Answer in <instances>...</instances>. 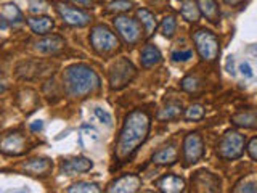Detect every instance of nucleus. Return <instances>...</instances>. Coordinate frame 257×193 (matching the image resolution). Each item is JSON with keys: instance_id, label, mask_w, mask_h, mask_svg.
<instances>
[{"instance_id": "obj_1", "label": "nucleus", "mask_w": 257, "mask_h": 193, "mask_svg": "<svg viewBox=\"0 0 257 193\" xmlns=\"http://www.w3.org/2000/svg\"><path fill=\"white\" fill-rule=\"evenodd\" d=\"M150 127H151V118L148 115V111L134 110L128 113L116 143V158L119 161L131 158L139 150L140 145L147 140V137L150 134Z\"/></svg>"}, {"instance_id": "obj_2", "label": "nucleus", "mask_w": 257, "mask_h": 193, "mask_svg": "<svg viewBox=\"0 0 257 193\" xmlns=\"http://www.w3.org/2000/svg\"><path fill=\"white\" fill-rule=\"evenodd\" d=\"M63 85L71 99H85L100 88V77L90 66L76 63L63 71Z\"/></svg>"}, {"instance_id": "obj_3", "label": "nucleus", "mask_w": 257, "mask_h": 193, "mask_svg": "<svg viewBox=\"0 0 257 193\" xmlns=\"http://www.w3.org/2000/svg\"><path fill=\"white\" fill-rule=\"evenodd\" d=\"M90 44L92 48L98 55H112L119 48V39L109 28L98 24L90 32Z\"/></svg>"}, {"instance_id": "obj_4", "label": "nucleus", "mask_w": 257, "mask_h": 193, "mask_svg": "<svg viewBox=\"0 0 257 193\" xmlns=\"http://www.w3.org/2000/svg\"><path fill=\"white\" fill-rule=\"evenodd\" d=\"M193 42H195L196 50L204 61H214L219 56V39H217L214 32L207 29H198L193 34Z\"/></svg>"}, {"instance_id": "obj_5", "label": "nucleus", "mask_w": 257, "mask_h": 193, "mask_svg": "<svg viewBox=\"0 0 257 193\" xmlns=\"http://www.w3.org/2000/svg\"><path fill=\"white\" fill-rule=\"evenodd\" d=\"M137 76V69L127 58H119L109 69V87L112 90H120L131 84Z\"/></svg>"}, {"instance_id": "obj_6", "label": "nucleus", "mask_w": 257, "mask_h": 193, "mask_svg": "<svg viewBox=\"0 0 257 193\" xmlns=\"http://www.w3.org/2000/svg\"><path fill=\"white\" fill-rule=\"evenodd\" d=\"M244 151V137L236 131H227L217 145V153L223 159H236Z\"/></svg>"}, {"instance_id": "obj_7", "label": "nucleus", "mask_w": 257, "mask_h": 193, "mask_svg": "<svg viewBox=\"0 0 257 193\" xmlns=\"http://www.w3.org/2000/svg\"><path fill=\"white\" fill-rule=\"evenodd\" d=\"M112 24H114L119 36L124 39V42L128 44L131 47L137 45L142 40V26H140L139 20H134L131 16L120 15V16H116Z\"/></svg>"}, {"instance_id": "obj_8", "label": "nucleus", "mask_w": 257, "mask_h": 193, "mask_svg": "<svg viewBox=\"0 0 257 193\" xmlns=\"http://www.w3.org/2000/svg\"><path fill=\"white\" fill-rule=\"evenodd\" d=\"M56 13L60 15L64 24H68L71 28H84L87 24H90L92 16L88 15L84 8L71 7L66 4H56Z\"/></svg>"}, {"instance_id": "obj_9", "label": "nucleus", "mask_w": 257, "mask_h": 193, "mask_svg": "<svg viewBox=\"0 0 257 193\" xmlns=\"http://www.w3.org/2000/svg\"><path fill=\"white\" fill-rule=\"evenodd\" d=\"M28 150L26 137L21 132H8L0 139V153L8 156H21Z\"/></svg>"}, {"instance_id": "obj_10", "label": "nucleus", "mask_w": 257, "mask_h": 193, "mask_svg": "<svg viewBox=\"0 0 257 193\" xmlns=\"http://www.w3.org/2000/svg\"><path fill=\"white\" fill-rule=\"evenodd\" d=\"M204 155V143L198 132H191L183 139V159L187 164H195Z\"/></svg>"}, {"instance_id": "obj_11", "label": "nucleus", "mask_w": 257, "mask_h": 193, "mask_svg": "<svg viewBox=\"0 0 257 193\" xmlns=\"http://www.w3.org/2000/svg\"><path fill=\"white\" fill-rule=\"evenodd\" d=\"M142 187V179L139 175L135 174H125L122 177H119L114 182H112L109 187L106 188V191L111 193H134V191H139Z\"/></svg>"}, {"instance_id": "obj_12", "label": "nucleus", "mask_w": 257, "mask_h": 193, "mask_svg": "<svg viewBox=\"0 0 257 193\" xmlns=\"http://www.w3.org/2000/svg\"><path fill=\"white\" fill-rule=\"evenodd\" d=\"M90 169H93L92 159L84 158V156H77V158H71V159H64L61 164V172L66 175H74V174H84L88 172Z\"/></svg>"}, {"instance_id": "obj_13", "label": "nucleus", "mask_w": 257, "mask_h": 193, "mask_svg": "<svg viewBox=\"0 0 257 193\" xmlns=\"http://www.w3.org/2000/svg\"><path fill=\"white\" fill-rule=\"evenodd\" d=\"M191 183L195 185L196 190L199 191H217L220 187V180L211 172L199 171L195 174V177H191Z\"/></svg>"}, {"instance_id": "obj_14", "label": "nucleus", "mask_w": 257, "mask_h": 193, "mask_svg": "<svg viewBox=\"0 0 257 193\" xmlns=\"http://www.w3.org/2000/svg\"><path fill=\"white\" fill-rule=\"evenodd\" d=\"M53 169V163L48 158H32L23 164V171L29 175H48Z\"/></svg>"}, {"instance_id": "obj_15", "label": "nucleus", "mask_w": 257, "mask_h": 193, "mask_svg": "<svg viewBox=\"0 0 257 193\" xmlns=\"http://www.w3.org/2000/svg\"><path fill=\"white\" fill-rule=\"evenodd\" d=\"M64 47V40L60 36H45L44 39H40L39 42H36V50L42 55H55L58 53L61 48Z\"/></svg>"}, {"instance_id": "obj_16", "label": "nucleus", "mask_w": 257, "mask_h": 193, "mask_svg": "<svg viewBox=\"0 0 257 193\" xmlns=\"http://www.w3.org/2000/svg\"><path fill=\"white\" fill-rule=\"evenodd\" d=\"M28 26L31 31L37 36H47L48 32H52L55 28V23L50 16L47 15H37V16H29L28 18Z\"/></svg>"}, {"instance_id": "obj_17", "label": "nucleus", "mask_w": 257, "mask_h": 193, "mask_svg": "<svg viewBox=\"0 0 257 193\" xmlns=\"http://www.w3.org/2000/svg\"><path fill=\"white\" fill-rule=\"evenodd\" d=\"M156 187L164 193H179L185 190V180L179 175H164L156 180Z\"/></svg>"}, {"instance_id": "obj_18", "label": "nucleus", "mask_w": 257, "mask_h": 193, "mask_svg": "<svg viewBox=\"0 0 257 193\" xmlns=\"http://www.w3.org/2000/svg\"><path fill=\"white\" fill-rule=\"evenodd\" d=\"M196 4L199 7V12L204 18L212 23L217 24L220 20V10H219V5H217L215 0H196Z\"/></svg>"}, {"instance_id": "obj_19", "label": "nucleus", "mask_w": 257, "mask_h": 193, "mask_svg": "<svg viewBox=\"0 0 257 193\" xmlns=\"http://www.w3.org/2000/svg\"><path fill=\"white\" fill-rule=\"evenodd\" d=\"M79 143L82 148L90 150L96 143H100V134L96 132V129H93L92 126L85 124L80 127V131H79Z\"/></svg>"}, {"instance_id": "obj_20", "label": "nucleus", "mask_w": 257, "mask_h": 193, "mask_svg": "<svg viewBox=\"0 0 257 193\" xmlns=\"http://www.w3.org/2000/svg\"><path fill=\"white\" fill-rule=\"evenodd\" d=\"M177 158H179V151L174 147V145H167V147L158 150L155 155H153V163L159 164V166H167V164H174Z\"/></svg>"}, {"instance_id": "obj_21", "label": "nucleus", "mask_w": 257, "mask_h": 193, "mask_svg": "<svg viewBox=\"0 0 257 193\" xmlns=\"http://www.w3.org/2000/svg\"><path fill=\"white\" fill-rule=\"evenodd\" d=\"M163 56H161V52L156 45L148 44L142 48V55H140V61L143 68H153L156 66L158 63H161Z\"/></svg>"}, {"instance_id": "obj_22", "label": "nucleus", "mask_w": 257, "mask_h": 193, "mask_svg": "<svg viewBox=\"0 0 257 193\" xmlns=\"http://www.w3.org/2000/svg\"><path fill=\"white\" fill-rule=\"evenodd\" d=\"M137 18H139L140 24H143L145 36H147V37L153 36V32H155V31H156V28H158L156 16L153 15L151 12L145 10V8H140V10H137Z\"/></svg>"}, {"instance_id": "obj_23", "label": "nucleus", "mask_w": 257, "mask_h": 193, "mask_svg": "<svg viewBox=\"0 0 257 193\" xmlns=\"http://www.w3.org/2000/svg\"><path fill=\"white\" fill-rule=\"evenodd\" d=\"M0 13L5 16L7 21L10 23L12 26H18V24H21L23 20H24L23 12L15 4H5V5H2V10H0Z\"/></svg>"}, {"instance_id": "obj_24", "label": "nucleus", "mask_w": 257, "mask_h": 193, "mask_svg": "<svg viewBox=\"0 0 257 193\" xmlns=\"http://www.w3.org/2000/svg\"><path fill=\"white\" fill-rule=\"evenodd\" d=\"M231 123L235 124V126L246 127V129L257 127V113H254V111L238 113V115L231 116Z\"/></svg>"}, {"instance_id": "obj_25", "label": "nucleus", "mask_w": 257, "mask_h": 193, "mask_svg": "<svg viewBox=\"0 0 257 193\" xmlns=\"http://www.w3.org/2000/svg\"><path fill=\"white\" fill-rule=\"evenodd\" d=\"M180 12H182L183 20H187L190 23L198 21L199 16H201V12H199V7L196 4V0H183Z\"/></svg>"}, {"instance_id": "obj_26", "label": "nucleus", "mask_w": 257, "mask_h": 193, "mask_svg": "<svg viewBox=\"0 0 257 193\" xmlns=\"http://www.w3.org/2000/svg\"><path fill=\"white\" fill-rule=\"evenodd\" d=\"M182 111H183V108H182V105H180V103H177V102H174V103H167L163 110H159V113H158V119H159V121H172V119H177V118H179V116L182 115Z\"/></svg>"}, {"instance_id": "obj_27", "label": "nucleus", "mask_w": 257, "mask_h": 193, "mask_svg": "<svg viewBox=\"0 0 257 193\" xmlns=\"http://www.w3.org/2000/svg\"><path fill=\"white\" fill-rule=\"evenodd\" d=\"M66 191L68 193H98V191H101V188L95 182L80 180L77 183H72L71 187H68Z\"/></svg>"}, {"instance_id": "obj_28", "label": "nucleus", "mask_w": 257, "mask_h": 193, "mask_svg": "<svg viewBox=\"0 0 257 193\" xmlns=\"http://www.w3.org/2000/svg\"><path fill=\"white\" fill-rule=\"evenodd\" d=\"M175 29H177L175 16H172V15L166 16V18L163 20V23H161V32H163V36L167 37V39H171L175 34Z\"/></svg>"}, {"instance_id": "obj_29", "label": "nucleus", "mask_w": 257, "mask_h": 193, "mask_svg": "<svg viewBox=\"0 0 257 193\" xmlns=\"http://www.w3.org/2000/svg\"><path fill=\"white\" fill-rule=\"evenodd\" d=\"M134 4L131 0H114L108 5V12L109 13H125L128 10H132Z\"/></svg>"}, {"instance_id": "obj_30", "label": "nucleus", "mask_w": 257, "mask_h": 193, "mask_svg": "<svg viewBox=\"0 0 257 193\" xmlns=\"http://www.w3.org/2000/svg\"><path fill=\"white\" fill-rule=\"evenodd\" d=\"M93 116L98 119L101 124L106 126V127L112 126V116H111V113L108 110H104L101 107H95L93 108Z\"/></svg>"}, {"instance_id": "obj_31", "label": "nucleus", "mask_w": 257, "mask_h": 193, "mask_svg": "<svg viewBox=\"0 0 257 193\" xmlns=\"http://www.w3.org/2000/svg\"><path fill=\"white\" fill-rule=\"evenodd\" d=\"M204 118V108L201 105H191V107L185 111V119L188 121H199Z\"/></svg>"}, {"instance_id": "obj_32", "label": "nucleus", "mask_w": 257, "mask_h": 193, "mask_svg": "<svg viewBox=\"0 0 257 193\" xmlns=\"http://www.w3.org/2000/svg\"><path fill=\"white\" fill-rule=\"evenodd\" d=\"M180 87L183 88L185 92L195 93V92H198V88H199V80L196 77H193V76H187V77L182 80Z\"/></svg>"}, {"instance_id": "obj_33", "label": "nucleus", "mask_w": 257, "mask_h": 193, "mask_svg": "<svg viewBox=\"0 0 257 193\" xmlns=\"http://www.w3.org/2000/svg\"><path fill=\"white\" fill-rule=\"evenodd\" d=\"M193 56L191 50H183V52H174L172 53V60L174 61H187Z\"/></svg>"}, {"instance_id": "obj_34", "label": "nucleus", "mask_w": 257, "mask_h": 193, "mask_svg": "<svg viewBox=\"0 0 257 193\" xmlns=\"http://www.w3.org/2000/svg\"><path fill=\"white\" fill-rule=\"evenodd\" d=\"M247 153H249V156H251L254 161H257V137H254V139L249 140V143H247Z\"/></svg>"}, {"instance_id": "obj_35", "label": "nucleus", "mask_w": 257, "mask_h": 193, "mask_svg": "<svg viewBox=\"0 0 257 193\" xmlns=\"http://www.w3.org/2000/svg\"><path fill=\"white\" fill-rule=\"evenodd\" d=\"M235 191H257V182L255 180H252V182H244L243 185L236 187Z\"/></svg>"}, {"instance_id": "obj_36", "label": "nucleus", "mask_w": 257, "mask_h": 193, "mask_svg": "<svg viewBox=\"0 0 257 193\" xmlns=\"http://www.w3.org/2000/svg\"><path fill=\"white\" fill-rule=\"evenodd\" d=\"M68 2L72 4L74 7L84 8V10H87V8H92V7H93V0H68Z\"/></svg>"}, {"instance_id": "obj_37", "label": "nucleus", "mask_w": 257, "mask_h": 193, "mask_svg": "<svg viewBox=\"0 0 257 193\" xmlns=\"http://www.w3.org/2000/svg\"><path fill=\"white\" fill-rule=\"evenodd\" d=\"M47 7L42 0H31V12L39 13V12H45Z\"/></svg>"}, {"instance_id": "obj_38", "label": "nucleus", "mask_w": 257, "mask_h": 193, "mask_svg": "<svg viewBox=\"0 0 257 193\" xmlns=\"http://www.w3.org/2000/svg\"><path fill=\"white\" fill-rule=\"evenodd\" d=\"M239 71L244 77H252V68L249 66V63H241Z\"/></svg>"}, {"instance_id": "obj_39", "label": "nucleus", "mask_w": 257, "mask_h": 193, "mask_svg": "<svg viewBox=\"0 0 257 193\" xmlns=\"http://www.w3.org/2000/svg\"><path fill=\"white\" fill-rule=\"evenodd\" d=\"M29 129H31V132H40L44 129V121H40V119L34 121V123H31Z\"/></svg>"}, {"instance_id": "obj_40", "label": "nucleus", "mask_w": 257, "mask_h": 193, "mask_svg": "<svg viewBox=\"0 0 257 193\" xmlns=\"http://www.w3.org/2000/svg\"><path fill=\"white\" fill-rule=\"evenodd\" d=\"M10 26H12V24L7 21V18H5V16H4L2 13H0V32L7 31V29L10 28Z\"/></svg>"}, {"instance_id": "obj_41", "label": "nucleus", "mask_w": 257, "mask_h": 193, "mask_svg": "<svg viewBox=\"0 0 257 193\" xmlns=\"http://www.w3.org/2000/svg\"><path fill=\"white\" fill-rule=\"evenodd\" d=\"M7 88H8L7 80H5V77L2 74H0V95H4L7 92Z\"/></svg>"}, {"instance_id": "obj_42", "label": "nucleus", "mask_w": 257, "mask_h": 193, "mask_svg": "<svg viewBox=\"0 0 257 193\" xmlns=\"http://www.w3.org/2000/svg\"><path fill=\"white\" fill-rule=\"evenodd\" d=\"M227 69L228 72L233 76L235 74V68H233V56H228V60H227Z\"/></svg>"}, {"instance_id": "obj_43", "label": "nucleus", "mask_w": 257, "mask_h": 193, "mask_svg": "<svg viewBox=\"0 0 257 193\" xmlns=\"http://www.w3.org/2000/svg\"><path fill=\"white\" fill-rule=\"evenodd\" d=\"M227 5H231V7H236V5H241L243 4V0H223Z\"/></svg>"}]
</instances>
